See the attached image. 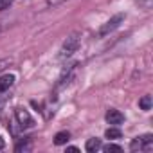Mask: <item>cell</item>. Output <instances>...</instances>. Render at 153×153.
<instances>
[{"mask_svg":"<svg viewBox=\"0 0 153 153\" xmlns=\"http://www.w3.org/2000/svg\"><path fill=\"white\" fill-rule=\"evenodd\" d=\"M123 18H124V15H117V16H114L112 20H108V22L103 25V29H101V34H108L110 31H114L115 27H119V24L123 22Z\"/></svg>","mask_w":153,"mask_h":153,"instance_id":"obj_1","label":"cell"},{"mask_svg":"<svg viewBox=\"0 0 153 153\" xmlns=\"http://www.w3.org/2000/svg\"><path fill=\"white\" fill-rule=\"evenodd\" d=\"M106 121H108V124H121L123 121H124V115L119 112V110H108L106 112Z\"/></svg>","mask_w":153,"mask_h":153,"instance_id":"obj_2","label":"cell"},{"mask_svg":"<svg viewBox=\"0 0 153 153\" xmlns=\"http://www.w3.org/2000/svg\"><path fill=\"white\" fill-rule=\"evenodd\" d=\"M16 119H18V123L22 126H33L34 124V121L29 117V114L25 110H16Z\"/></svg>","mask_w":153,"mask_h":153,"instance_id":"obj_3","label":"cell"},{"mask_svg":"<svg viewBox=\"0 0 153 153\" xmlns=\"http://www.w3.org/2000/svg\"><path fill=\"white\" fill-rule=\"evenodd\" d=\"M13 83H15V76H13V74H4V76H0V92L7 90Z\"/></svg>","mask_w":153,"mask_h":153,"instance_id":"obj_4","label":"cell"},{"mask_svg":"<svg viewBox=\"0 0 153 153\" xmlns=\"http://www.w3.org/2000/svg\"><path fill=\"white\" fill-rule=\"evenodd\" d=\"M87 151L88 153H94V151H97L99 148H101V140L99 139H90V140H87Z\"/></svg>","mask_w":153,"mask_h":153,"instance_id":"obj_5","label":"cell"},{"mask_svg":"<svg viewBox=\"0 0 153 153\" xmlns=\"http://www.w3.org/2000/svg\"><path fill=\"white\" fill-rule=\"evenodd\" d=\"M68 139H70L68 131H59V133H56V137H54V144H58V146L67 144V140H68Z\"/></svg>","mask_w":153,"mask_h":153,"instance_id":"obj_6","label":"cell"},{"mask_svg":"<svg viewBox=\"0 0 153 153\" xmlns=\"http://www.w3.org/2000/svg\"><path fill=\"white\" fill-rule=\"evenodd\" d=\"M76 47H78V38H76V36L68 38V42H65V45H63V49H65V52H67V54H70Z\"/></svg>","mask_w":153,"mask_h":153,"instance_id":"obj_7","label":"cell"},{"mask_svg":"<svg viewBox=\"0 0 153 153\" xmlns=\"http://www.w3.org/2000/svg\"><path fill=\"white\" fill-rule=\"evenodd\" d=\"M151 103H153L151 96H144V97L139 101V106H140L142 110H149V108H151Z\"/></svg>","mask_w":153,"mask_h":153,"instance_id":"obj_8","label":"cell"},{"mask_svg":"<svg viewBox=\"0 0 153 153\" xmlns=\"http://www.w3.org/2000/svg\"><path fill=\"white\" fill-rule=\"evenodd\" d=\"M105 135H106V139H121L123 133H121V130H117V128H108Z\"/></svg>","mask_w":153,"mask_h":153,"instance_id":"obj_9","label":"cell"},{"mask_svg":"<svg viewBox=\"0 0 153 153\" xmlns=\"http://www.w3.org/2000/svg\"><path fill=\"white\" fill-rule=\"evenodd\" d=\"M103 151H106V153H110V151H117V153H119V151H123V149H121V146L108 144V146H105V148H103Z\"/></svg>","mask_w":153,"mask_h":153,"instance_id":"obj_10","label":"cell"},{"mask_svg":"<svg viewBox=\"0 0 153 153\" xmlns=\"http://www.w3.org/2000/svg\"><path fill=\"white\" fill-rule=\"evenodd\" d=\"M67 151H72V153H76V151H78V148H74V146H70V148H67Z\"/></svg>","mask_w":153,"mask_h":153,"instance_id":"obj_11","label":"cell"},{"mask_svg":"<svg viewBox=\"0 0 153 153\" xmlns=\"http://www.w3.org/2000/svg\"><path fill=\"white\" fill-rule=\"evenodd\" d=\"M4 146H6V142H4V139H2V137H0V149H2Z\"/></svg>","mask_w":153,"mask_h":153,"instance_id":"obj_12","label":"cell"}]
</instances>
